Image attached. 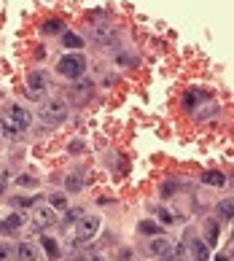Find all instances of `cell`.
I'll return each instance as SVG.
<instances>
[{
    "mask_svg": "<svg viewBox=\"0 0 234 261\" xmlns=\"http://www.w3.org/2000/svg\"><path fill=\"white\" fill-rule=\"evenodd\" d=\"M81 148H84V143H81V140H73V143H70V151H73V153H78Z\"/></svg>",
    "mask_w": 234,
    "mask_h": 261,
    "instance_id": "cell-29",
    "label": "cell"
},
{
    "mask_svg": "<svg viewBox=\"0 0 234 261\" xmlns=\"http://www.w3.org/2000/svg\"><path fill=\"white\" fill-rule=\"evenodd\" d=\"M216 243H218V226L207 224V243H204V245H216Z\"/></svg>",
    "mask_w": 234,
    "mask_h": 261,
    "instance_id": "cell-18",
    "label": "cell"
},
{
    "mask_svg": "<svg viewBox=\"0 0 234 261\" xmlns=\"http://www.w3.org/2000/svg\"><path fill=\"white\" fill-rule=\"evenodd\" d=\"M6 180H8V175H0V194L6 191Z\"/></svg>",
    "mask_w": 234,
    "mask_h": 261,
    "instance_id": "cell-31",
    "label": "cell"
},
{
    "mask_svg": "<svg viewBox=\"0 0 234 261\" xmlns=\"http://www.w3.org/2000/svg\"><path fill=\"white\" fill-rule=\"evenodd\" d=\"M41 245H43V250L48 253V258H60V245H57L51 237H41Z\"/></svg>",
    "mask_w": 234,
    "mask_h": 261,
    "instance_id": "cell-14",
    "label": "cell"
},
{
    "mask_svg": "<svg viewBox=\"0 0 234 261\" xmlns=\"http://www.w3.org/2000/svg\"><path fill=\"white\" fill-rule=\"evenodd\" d=\"M92 38H94L97 43L108 46V43H113V41H116V27L105 24V22H97V24L92 27Z\"/></svg>",
    "mask_w": 234,
    "mask_h": 261,
    "instance_id": "cell-7",
    "label": "cell"
},
{
    "mask_svg": "<svg viewBox=\"0 0 234 261\" xmlns=\"http://www.w3.org/2000/svg\"><path fill=\"white\" fill-rule=\"evenodd\" d=\"M41 119H43V124H51V127L62 124L67 119V102L65 100H46L41 108Z\"/></svg>",
    "mask_w": 234,
    "mask_h": 261,
    "instance_id": "cell-2",
    "label": "cell"
},
{
    "mask_svg": "<svg viewBox=\"0 0 234 261\" xmlns=\"http://www.w3.org/2000/svg\"><path fill=\"white\" fill-rule=\"evenodd\" d=\"M8 256H11L8 245H6V243H0V261H8Z\"/></svg>",
    "mask_w": 234,
    "mask_h": 261,
    "instance_id": "cell-28",
    "label": "cell"
},
{
    "mask_svg": "<svg viewBox=\"0 0 234 261\" xmlns=\"http://www.w3.org/2000/svg\"><path fill=\"white\" fill-rule=\"evenodd\" d=\"M22 226V216H8L6 221H0V231H14Z\"/></svg>",
    "mask_w": 234,
    "mask_h": 261,
    "instance_id": "cell-15",
    "label": "cell"
},
{
    "mask_svg": "<svg viewBox=\"0 0 234 261\" xmlns=\"http://www.w3.org/2000/svg\"><path fill=\"white\" fill-rule=\"evenodd\" d=\"M27 86H33V89L46 92L48 86H51V75L43 73V70H33V73H30V79H27Z\"/></svg>",
    "mask_w": 234,
    "mask_h": 261,
    "instance_id": "cell-8",
    "label": "cell"
},
{
    "mask_svg": "<svg viewBox=\"0 0 234 261\" xmlns=\"http://www.w3.org/2000/svg\"><path fill=\"white\" fill-rule=\"evenodd\" d=\"M202 183H207V186H223V183H226V175L210 170V172H202Z\"/></svg>",
    "mask_w": 234,
    "mask_h": 261,
    "instance_id": "cell-10",
    "label": "cell"
},
{
    "mask_svg": "<svg viewBox=\"0 0 234 261\" xmlns=\"http://www.w3.org/2000/svg\"><path fill=\"white\" fill-rule=\"evenodd\" d=\"M138 231L140 234H159V224H153V221H140Z\"/></svg>",
    "mask_w": 234,
    "mask_h": 261,
    "instance_id": "cell-16",
    "label": "cell"
},
{
    "mask_svg": "<svg viewBox=\"0 0 234 261\" xmlns=\"http://www.w3.org/2000/svg\"><path fill=\"white\" fill-rule=\"evenodd\" d=\"M148 250H151L153 256H159V258H167V256H170V243H167V237L156 234V237L151 240V245H148Z\"/></svg>",
    "mask_w": 234,
    "mask_h": 261,
    "instance_id": "cell-9",
    "label": "cell"
},
{
    "mask_svg": "<svg viewBox=\"0 0 234 261\" xmlns=\"http://www.w3.org/2000/svg\"><path fill=\"white\" fill-rule=\"evenodd\" d=\"M24 94H27L30 100H43V92H41V89H33V86H27Z\"/></svg>",
    "mask_w": 234,
    "mask_h": 261,
    "instance_id": "cell-23",
    "label": "cell"
},
{
    "mask_svg": "<svg viewBox=\"0 0 234 261\" xmlns=\"http://www.w3.org/2000/svg\"><path fill=\"white\" fill-rule=\"evenodd\" d=\"M65 189H67V191H81V189H84V180L78 178V175H70V178L65 180Z\"/></svg>",
    "mask_w": 234,
    "mask_h": 261,
    "instance_id": "cell-17",
    "label": "cell"
},
{
    "mask_svg": "<svg viewBox=\"0 0 234 261\" xmlns=\"http://www.w3.org/2000/svg\"><path fill=\"white\" fill-rule=\"evenodd\" d=\"M97 229H100V218L97 216H81L75 221V237L81 240V243H89L97 234Z\"/></svg>",
    "mask_w": 234,
    "mask_h": 261,
    "instance_id": "cell-5",
    "label": "cell"
},
{
    "mask_svg": "<svg viewBox=\"0 0 234 261\" xmlns=\"http://www.w3.org/2000/svg\"><path fill=\"white\" fill-rule=\"evenodd\" d=\"M119 261H132V250L129 248H121L119 250Z\"/></svg>",
    "mask_w": 234,
    "mask_h": 261,
    "instance_id": "cell-26",
    "label": "cell"
},
{
    "mask_svg": "<svg viewBox=\"0 0 234 261\" xmlns=\"http://www.w3.org/2000/svg\"><path fill=\"white\" fill-rule=\"evenodd\" d=\"M16 183H19V186H38V178H33V175H22Z\"/></svg>",
    "mask_w": 234,
    "mask_h": 261,
    "instance_id": "cell-24",
    "label": "cell"
},
{
    "mask_svg": "<svg viewBox=\"0 0 234 261\" xmlns=\"http://www.w3.org/2000/svg\"><path fill=\"white\" fill-rule=\"evenodd\" d=\"M216 261H231V258H229L226 253H221V256H216Z\"/></svg>",
    "mask_w": 234,
    "mask_h": 261,
    "instance_id": "cell-32",
    "label": "cell"
},
{
    "mask_svg": "<svg viewBox=\"0 0 234 261\" xmlns=\"http://www.w3.org/2000/svg\"><path fill=\"white\" fill-rule=\"evenodd\" d=\"M33 202H35V197H16L14 205H33Z\"/></svg>",
    "mask_w": 234,
    "mask_h": 261,
    "instance_id": "cell-27",
    "label": "cell"
},
{
    "mask_svg": "<svg viewBox=\"0 0 234 261\" xmlns=\"http://www.w3.org/2000/svg\"><path fill=\"white\" fill-rule=\"evenodd\" d=\"M159 218L164 221V224H175V216H172L170 210H159Z\"/></svg>",
    "mask_w": 234,
    "mask_h": 261,
    "instance_id": "cell-25",
    "label": "cell"
},
{
    "mask_svg": "<svg viewBox=\"0 0 234 261\" xmlns=\"http://www.w3.org/2000/svg\"><path fill=\"white\" fill-rule=\"evenodd\" d=\"M75 261H86V258H75Z\"/></svg>",
    "mask_w": 234,
    "mask_h": 261,
    "instance_id": "cell-33",
    "label": "cell"
},
{
    "mask_svg": "<svg viewBox=\"0 0 234 261\" xmlns=\"http://www.w3.org/2000/svg\"><path fill=\"white\" fill-rule=\"evenodd\" d=\"M231 210H234V205H231V199H226V202H221V216H223V221H229V218H231Z\"/></svg>",
    "mask_w": 234,
    "mask_h": 261,
    "instance_id": "cell-20",
    "label": "cell"
},
{
    "mask_svg": "<svg viewBox=\"0 0 234 261\" xmlns=\"http://www.w3.org/2000/svg\"><path fill=\"white\" fill-rule=\"evenodd\" d=\"M86 70V60L81 54H65L60 62H57V73L65 75V79H78Z\"/></svg>",
    "mask_w": 234,
    "mask_h": 261,
    "instance_id": "cell-3",
    "label": "cell"
},
{
    "mask_svg": "<svg viewBox=\"0 0 234 261\" xmlns=\"http://www.w3.org/2000/svg\"><path fill=\"white\" fill-rule=\"evenodd\" d=\"M51 207H60V210H65V207H67V199H65L62 194H54V197H51Z\"/></svg>",
    "mask_w": 234,
    "mask_h": 261,
    "instance_id": "cell-22",
    "label": "cell"
},
{
    "mask_svg": "<svg viewBox=\"0 0 234 261\" xmlns=\"http://www.w3.org/2000/svg\"><path fill=\"white\" fill-rule=\"evenodd\" d=\"M30 121H33L30 111L19 108V105H8V108L0 113V127H3V135H6V138H11V140L22 138L24 129L30 127Z\"/></svg>",
    "mask_w": 234,
    "mask_h": 261,
    "instance_id": "cell-1",
    "label": "cell"
},
{
    "mask_svg": "<svg viewBox=\"0 0 234 261\" xmlns=\"http://www.w3.org/2000/svg\"><path fill=\"white\" fill-rule=\"evenodd\" d=\"M175 191H178V183L170 180V183H164V189H162V197H172Z\"/></svg>",
    "mask_w": 234,
    "mask_h": 261,
    "instance_id": "cell-21",
    "label": "cell"
},
{
    "mask_svg": "<svg viewBox=\"0 0 234 261\" xmlns=\"http://www.w3.org/2000/svg\"><path fill=\"white\" fill-rule=\"evenodd\" d=\"M94 94V84L92 81H75L70 89H67V97H70L75 105H84L89 102V97Z\"/></svg>",
    "mask_w": 234,
    "mask_h": 261,
    "instance_id": "cell-6",
    "label": "cell"
},
{
    "mask_svg": "<svg viewBox=\"0 0 234 261\" xmlns=\"http://www.w3.org/2000/svg\"><path fill=\"white\" fill-rule=\"evenodd\" d=\"M78 216H81V210H70V213H67V218H70V221H78Z\"/></svg>",
    "mask_w": 234,
    "mask_h": 261,
    "instance_id": "cell-30",
    "label": "cell"
},
{
    "mask_svg": "<svg viewBox=\"0 0 234 261\" xmlns=\"http://www.w3.org/2000/svg\"><path fill=\"white\" fill-rule=\"evenodd\" d=\"M43 30H46V33H62V30H65V24H62V22H57V19H51V22H46V24H43Z\"/></svg>",
    "mask_w": 234,
    "mask_h": 261,
    "instance_id": "cell-19",
    "label": "cell"
},
{
    "mask_svg": "<svg viewBox=\"0 0 234 261\" xmlns=\"http://www.w3.org/2000/svg\"><path fill=\"white\" fill-rule=\"evenodd\" d=\"M16 261H35V248L30 243H22L16 248Z\"/></svg>",
    "mask_w": 234,
    "mask_h": 261,
    "instance_id": "cell-12",
    "label": "cell"
},
{
    "mask_svg": "<svg viewBox=\"0 0 234 261\" xmlns=\"http://www.w3.org/2000/svg\"><path fill=\"white\" fill-rule=\"evenodd\" d=\"M54 224H57V213L51 205H41L33 210V231H46Z\"/></svg>",
    "mask_w": 234,
    "mask_h": 261,
    "instance_id": "cell-4",
    "label": "cell"
},
{
    "mask_svg": "<svg viewBox=\"0 0 234 261\" xmlns=\"http://www.w3.org/2000/svg\"><path fill=\"white\" fill-rule=\"evenodd\" d=\"M62 46L65 49H84V38L75 33H62Z\"/></svg>",
    "mask_w": 234,
    "mask_h": 261,
    "instance_id": "cell-11",
    "label": "cell"
},
{
    "mask_svg": "<svg viewBox=\"0 0 234 261\" xmlns=\"http://www.w3.org/2000/svg\"><path fill=\"white\" fill-rule=\"evenodd\" d=\"M94 261H100V258H94Z\"/></svg>",
    "mask_w": 234,
    "mask_h": 261,
    "instance_id": "cell-34",
    "label": "cell"
},
{
    "mask_svg": "<svg viewBox=\"0 0 234 261\" xmlns=\"http://www.w3.org/2000/svg\"><path fill=\"white\" fill-rule=\"evenodd\" d=\"M191 250H194V261H207V245L202 243V240H194L191 243Z\"/></svg>",
    "mask_w": 234,
    "mask_h": 261,
    "instance_id": "cell-13",
    "label": "cell"
}]
</instances>
